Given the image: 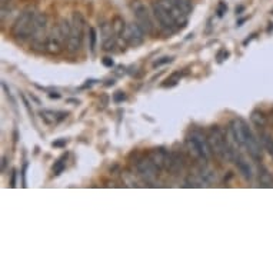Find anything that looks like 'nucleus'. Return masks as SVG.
<instances>
[{
    "mask_svg": "<svg viewBox=\"0 0 273 273\" xmlns=\"http://www.w3.org/2000/svg\"><path fill=\"white\" fill-rule=\"evenodd\" d=\"M46 29H47V18L44 13H38L36 15V20H35V29H33V35H32V47L35 50H43L44 52V46H46Z\"/></svg>",
    "mask_w": 273,
    "mask_h": 273,
    "instance_id": "nucleus-5",
    "label": "nucleus"
},
{
    "mask_svg": "<svg viewBox=\"0 0 273 273\" xmlns=\"http://www.w3.org/2000/svg\"><path fill=\"white\" fill-rule=\"evenodd\" d=\"M149 159L150 162L157 168V170H163L166 169V163H168L169 159V152H166L165 149H153L149 155Z\"/></svg>",
    "mask_w": 273,
    "mask_h": 273,
    "instance_id": "nucleus-12",
    "label": "nucleus"
},
{
    "mask_svg": "<svg viewBox=\"0 0 273 273\" xmlns=\"http://www.w3.org/2000/svg\"><path fill=\"white\" fill-rule=\"evenodd\" d=\"M152 9H153V16L156 18V20L159 23V26L168 32V33H175L180 29V26L177 24V21L175 20V18L170 15L166 6L160 1V0H156L153 4H152Z\"/></svg>",
    "mask_w": 273,
    "mask_h": 273,
    "instance_id": "nucleus-3",
    "label": "nucleus"
},
{
    "mask_svg": "<svg viewBox=\"0 0 273 273\" xmlns=\"http://www.w3.org/2000/svg\"><path fill=\"white\" fill-rule=\"evenodd\" d=\"M64 44H67V39L62 33L59 24H56V27H53L52 32L47 35L44 52L49 53V55H59V53L63 52Z\"/></svg>",
    "mask_w": 273,
    "mask_h": 273,
    "instance_id": "nucleus-6",
    "label": "nucleus"
},
{
    "mask_svg": "<svg viewBox=\"0 0 273 273\" xmlns=\"http://www.w3.org/2000/svg\"><path fill=\"white\" fill-rule=\"evenodd\" d=\"M190 137L193 139V142L196 143V146L199 147V150L202 152L205 160H209L210 155H212V149H210L208 136H205L200 130H193L190 133Z\"/></svg>",
    "mask_w": 273,
    "mask_h": 273,
    "instance_id": "nucleus-10",
    "label": "nucleus"
},
{
    "mask_svg": "<svg viewBox=\"0 0 273 273\" xmlns=\"http://www.w3.org/2000/svg\"><path fill=\"white\" fill-rule=\"evenodd\" d=\"M103 64L107 66V67H112V66H113V60H112L110 58H105V59H103Z\"/></svg>",
    "mask_w": 273,
    "mask_h": 273,
    "instance_id": "nucleus-30",
    "label": "nucleus"
},
{
    "mask_svg": "<svg viewBox=\"0 0 273 273\" xmlns=\"http://www.w3.org/2000/svg\"><path fill=\"white\" fill-rule=\"evenodd\" d=\"M115 44H116L115 38H113V36H109V38H106L105 40H103V49H105V50H112V49L115 47Z\"/></svg>",
    "mask_w": 273,
    "mask_h": 273,
    "instance_id": "nucleus-26",
    "label": "nucleus"
},
{
    "mask_svg": "<svg viewBox=\"0 0 273 273\" xmlns=\"http://www.w3.org/2000/svg\"><path fill=\"white\" fill-rule=\"evenodd\" d=\"M233 162H234V165L237 166L239 173H240L246 180H252L253 179L252 166L249 165V162H248V160H246L240 153L236 152V155H234V157H233Z\"/></svg>",
    "mask_w": 273,
    "mask_h": 273,
    "instance_id": "nucleus-13",
    "label": "nucleus"
},
{
    "mask_svg": "<svg viewBox=\"0 0 273 273\" xmlns=\"http://www.w3.org/2000/svg\"><path fill=\"white\" fill-rule=\"evenodd\" d=\"M185 168V157L180 152H170L169 153L166 170L170 175H179Z\"/></svg>",
    "mask_w": 273,
    "mask_h": 273,
    "instance_id": "nucleus-11",
    "label": "nucleus"
},
{
    "mask_svg": "<svg viewBox=\"0 0 273 273\" xmlns=\"http://www.w3.org/2000/svg\"><path fill=\"white\" fill-rule=\"evenodd\" d=\"M130 9L135 15L136 23L142 27V30L146 35H152L155 32V24L152 20V16L149 13L147 6L142 1V0H132L130 3Z\"/></svg>",
    "mask_w": 273,
    "mask_h": 273,
    "instance_id": "nucleus-4",
    "label": "nucleus"
},
{
    "mask_svg": "<svg viewBox=\"0 0 273 273\" xmlns=\"http://www.w3.org/2000/svg\"><path fill=\"white\" fill-rule=\"evenodd\" d=\"M89 38H90V50L93 52L96 47V30L95 27H89Z\"/></svg>",
    "mask_w": 273,
    "mask_h": 273,
    "instance_id": "nucleus-25",
    "label": "nucleus"
},
{
    "mask_svg": "<svg viewBox=\"0 0 273 273\" xmlns=\"http://www.w3.org/2000/svg\"><path fill=\"white\" fill-rule=\"evenodd\" d=\"M179 80H180V73H173L166 80V83H163V87H173V86L177 84Z\"/></svg>",
    "mask_w": 273,
    "mask_h": 273,
    "instance_id": "nucleus-23",
    "label": "nucleus"
},
{
    "mask_svg": "<svg viewBox=\"0 0 273 273\" xmlns=\"http://www.w3.org/2000/svg\"><path fill=\"white\" fill-rule=\"evenodd\" d=\"M199 177H200V180H202V183H212L213 180H214V177H216V175L213 173V170H210L208 168H202L200 169V175H199Z\"/></svg>",
    "mask_w": 273,
    "mask_h": 273,
    "instance_id": "nucleus-20",
    "label": "nucleus"
},
{
    "mask_svg": "<svg viewBox=\"0 0 273 273\" xmlns=\"http://www.w3.org/2000/svg\"><path fill=\"white\" fill-rule=\"evenodd\" d=\"M172 62V58H162L160 60H156L155 63H153V67L156 69V67H159V66H163V64H168V63H170Z\"/></svg>",
    "mask_w": 273,
    "mask_h": 273,
    "instance_id": "nucleus-27",
    "label": "nucleus"
},
{
    "mask_svg": "<svg viewBox=\"0 0 273 273\" xmlns=\"http://www.w3.org/2000/svg\"><path fill=\"white\" fill-rule=\"evenodd\" d=\"M186 186L188 188H200L202 186V180L196 175H189L188 179H186Z\"/></svg>",
    "mask_w": 273,
    "mask_h": 273,
    "instance_id": "nucleus-22",
    "label": "nucleus"
},
{
    "mask_svg": "<svg viewBox=\"0 0 273 273\" xmlns=\"http://www.w3.org/2000/svg\"><path fill=\"white\" fill-rule=\"evenodd\" d=\"M186 147H188V152H189L190 155H192L195 159L206 162V160H205V157H203V155H202V152L199 150V147L196 146V143L193 142V139H192L190 136L188 137V139H186Z\"/></svg>",
    "mask_w": 273,
    "mask_h": 273,
    "instance_id": "nucleus-17",
    "label": "nucleus"
},
{
    "mask_svg": "<svg viewBox=\"0 0 273 273\" xmlns=\"http://www.w3.org/2000/svg\"><path fill=\"white\" fill-rule=\"evenodd\" d=\"M112 27H113V32H115L116 36H122V33H123L125 27H126V23H125V20L120 16H116L112 20Z\"/></svg>",
    "mask_w": 273,
    "mask_h": 273,
    "instance_id": "nucleus-19",
    "label": "nucleus"
},
{
    "mask_svg": "<svg viewBox=\"0 0 273 273\" xmlns=\"http://www.w3.org/2000/svg\"><path fill=\"white\" fill-rule=\"evenodd\" d=\"M125 99H126V95H125L123 92H116V93H115V96H113V100H115L116 103L123 102Z\"/></svg>",
    "mask_w": 273,
    "mask_h": 273,
    "instance_id": "nucleus-28",
    "label": "nucleus"
},
{
    "mask_svg": "<svg viewBox=\"0 0 273 273\" xmlns=\"http://www.w3.org/2000/svg\"><path fill=\"white\" fill-rule=\"evenodd\" d=\"M259 185L262 188H273V176L266 169L259 170Z\"/></svg>",
    "mask_w": 273,
    "mask_h": 273,
    "instance_id": "nucleus-16",
    "label": "nucleus"
},
{
    "mask_svg": "<svg viewBox=\"0 0 273 273\" xmlns=\"http://www.w3.org/2000/svg\"><path fill=\"white\" fill-rule=\"evenodd\" d=\"M226 10H228L226 4H225V3H219V6H217V15H219L220 18L226 13Z\"/></svg>",
    "mask_w": 273,
    "mask_h": 273,
    "instance_id": "nucleus-29",
    "label": "nucleus"
},
{
    "mask_svg": "<svg viewBox=\"0 0 273 273\" xmlns=\"http://www.w3.org/2000/svg\"><path fill=\"white\" fill-rule=\"evenodd\" d=\"M36 15L38 13L35 10L27 9L23 13H20V16L18 18V20L15 21V24L12 27V36L18 42H24V40H27V39L32 38L33 29H35Z\"/></svg>",
    "mask_w": 273,
    "mask_h": 273,
    "instance_id": "nucleus-1",
    "label": "nucleus"
},
{
    "mask_svg": "<svg viewBox=\"0 0 273 273\" xmlns=\"http://www.w3.org/2000/svg\"><path fill=\"white\" fill-rule=\"evenodd\" d=\"M64 160H66V156L63 157H60L56 163H55V166H53V172H55V175H60L62 172L64 170Z\"/></svg>",
    "mask_w": 273,
    "mask_h": 273,
    "instance_id": "nucleus-24",
    "label": "nucleus"
},
{
    "mask_svg": "<svg viewBox=\"0 0 273 273\" xmlns=\"http://www.w3.org/2000/svg\"><path fill=\"white\" fill-rule=\"evenodd\" d=\"M245 149L248 150L252 159L262 160V146L256 139V136L253 135L251 127L248 126V123H245Z\"/></svg>",
    "mask_w": 273,
    "mask_h": 273,
    "instance_id": "nucleus-9",
    "label": "nucleus"
},
{
    "mask_svg": "<svg viewBox=\"0 0 273 273\" xmlns=\"http://www.w3.org/2000/svg\"><path fill=\"white\" fill-rule=\"evenodd\" d=\"M170 3H173L175 6H177V7H180L185 13H188L189 15L190 12H192V1L190 0H168Z\"/></svg>",
    "mask_w": 273,
    "mask_h": 273,
    "instance_id": "nucleus-21",
    "label": "nucleus"
},
{
    "mask_svg": "<svg viewBox=\"0 0 273 273\" xmlns=\"http://www.w3.org/2000/svg\"><path fill=\"white\" fill-rule=\"evenodd\" d=\"M272 122H273V112H272Z\"/></svg>",
    "mask_w": 273,
    "mask_h": 273,
    "instance_id": "nucleus-33",
    "label": "nucleus"
},
{
    "mask_svg": "<svg viewBox=\"0 0 273 273\" xmlns=\"http://www.w3.org/2000/svg\"><path fill=\"white\" fill-rule=\"evenodd\" d=\"M84 27H86V20H84L83 15L79 12L73 13V19H72V32H70V38L67 40V52L69 53H78L82 47L84 36Z\"/></svg>",
    "mask_w": 273,
    "mask_h": 273,
    "instance_id": "nucleus-2",
    "label": "nucleus"
},
{
    "mask_svg": "<svg viewBox=\"0 0 273 273\" xmlns=\"http://www.w3.org/2000/svg\"><path fill=\"white\" fill-rule=\"evenodd\" d=\"M145 35H146V33L142 30V27H140L137 23H130V24H126V27H125V30H123V33H122L120 38H122L127 44L136 47V46H139V44L143 43V40H145Z\"/></svg>",
    "mask_w": 273,
    "mask_h": 273,
    "instance_id": "nucleus-8",
    "label": "nucleus"
},
{
    "mask_svg": "<svg viewBox=\"0 0 273 273\" xmlns=\"http://www.w3.org/2000/svg\"><path fill=\"white\" fill-rule=\"evenodd\" d=\"M66 116H67V113H64V112H55V110H42L40 112L42 120L47 125H58Z\"/></svg>",
    "mask_w": 273,
    "mask_h": 273,
    "instance_id": "nucleus-14",
    "label": "nucleus"
},
{
    "mask_svg": "<svg viewBox=\"0 0 273 273\" xmlns=\"http://www.w3.org/2000/svg\"><path fill=\"white\" fill-rule=\"evenodd\" d=\"M6 162H7V159H6V157H3V163H1V170H4V166H6Z\"/></svg>",
    "mask_w": 273,
    "mask_h": 273,
    "instance_id": "nucleus-31",
    "label": "nucleus"
},
{
    "mask_svg": "<svg viewBox=\"0 0 273 273\" xmlns=\"http://www.w3.org/2000/svg\"><path fill=\"white\" fill-rule=\"evenodd\" d=\"M260 142H262V146L265 147V150L271 155V157L273 159V137L268 133H262L260 135Z\"/></svg>",
    "mask_w": 273,
    "mask_h": 273,
    "instance_id": "nucleus-18",
    "label": "nucleus"
},
{
    "mask_svg": "<svg viewBox=\"0 0 273 273\" xmlns=\"http://www.w3.org/2000/svg\"><path fill=\"white\" fill-rule=\"evenodd\" d=\"M66 142L64 140H62V142H58V143H53V146H62V145H64Z\"/></svg>",
    "mask_w": 273,
    "mask_h": 273,
    "instance_id": "nucleus-32",
    "label": "nucleus"
},
{
    "mask_svg": "<svg viewBox=\"0 0 273 273\" xmlns=\"http://www.w3.org/2000/svg\"><path fill=\"white\" fill-rule=\"evenodd\" d=\"M136 170H137V175L147 182V183H155V180H156V177H157V168L150 162V159H149V156L146 157H140V159H137V162H136Z\"/></svg>",
    "mask_w": 273,
    "mask_h": 273,
    "instance_id": "nucleus-7",
    "label": "nucleus"
},
{
    "mask_svg": "<svg viewBox=\"0 0 273 273\" xmlns=\"http://www.w3.org/2000/svg\"><path fill=\"white\" fill-rule=\"evenodd\" d=\"M251 120H252L253 125L259 129H263L268 125V116L262 110H253L252 115H251Z\"/></svg>",
    "mask_w": 273,
    "mask_h": 273,
    "instance_id": "nucleus-15",
    "label": "nucleus"
}]
</instances>
